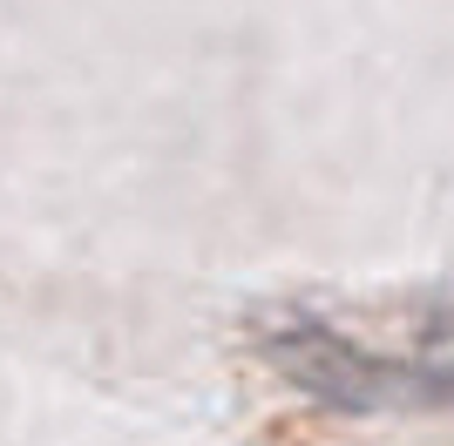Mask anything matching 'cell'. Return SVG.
I'll return each instance as SVG.
<instances>
[{"label":"cell","instance_id":"6da1fadb","mask_svg":"<svg viewBox=\"0 0 454 446\" xmlns=\"http://www.w3.org/2000/svg\"><path fill=\"white\" fill-rule=\"evenodd\" d=\"M265 352L278 358L305 392L333 399L340 412H380V406H454V365H407V358H373L353 338H340L319 318L278 325L265 338Z\"/></svg>","mask_w":454,"mask_h":446}]
</instances>
